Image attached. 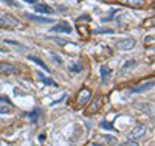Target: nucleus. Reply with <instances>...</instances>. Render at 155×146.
<instances>
[{
	"label": "nucleus",
	"instance_id": "1",
	"mask_svg": "<svg viewBox=\"0 0 155 146\" xmlns=\"http://www.w3.org/2000/svg\"><path fill=\"white\" fill-rule=\"evenodd\" d=\"M19 25L20 23H19V20L16 17L0 12V26H2V28H17Z\"/></svg>",
	"mask_w": 155,
	"mask_h": 146
},
{
	"label": "nucleus",
	"instance_id": "2",
	"mask_svg": "<svg viewBox=\"0 0 155 146\" xmlns=\"http://www.w3.org/2000/svg\"><path fill=\"white\" fill-rule=\"evenodd\" d=\"M146 134V126L144 124H135L132 129H130V132H129V138L130 140H135V138H140V137H143Z\"/></svg>",
	"mask_w": 155,
	"mask_h": 146
},
{
	"label": "nucleus",
	"instance_id": "3",
	"mask_svg": "<svg viewBox=\"0 0 155 146\" xmlns=\"http://www.w3.org/2000/svg\"><path fill=\"white\" fill-rule=\"evenodd\" d=\"M90 98H92V92H90L87 87H82L79 90V93H78V98H76V103L79 106H84L85 103L90 101Z\"/></svg>",
	"mask_w": 155,
	"mask_h": 146
},
{
	"label": "nucleus",
	"instance_id": "4",
	"mask_svg": "<svg viewBox=\"0 0 155 146\" xmlns=\"http://www.w3.org/2000/svg\"><path fill=\"white\" fill-rule=\"evenodd\" d=\"M115 45L118 47L120 50H130V48L135 47V39H134V37H124V39L116 41Z\"/></svg>",
	"mask_w": 155,
	"mask_h": 146
},
{
	"label": "nucleus",
	"instance_id": "5",
	"mask_svg": "<svg viewBox=\"0 0 155 146\" xmlns=\"http://www.w3.org/2000/svg\"><path fill=\"white\" fill-rule=\"evenodd\" d=\"M102 104H104V98H102V97H96L92 103H90V107H88L87 114H90V115L96 114V112L102 107Z\"/></svg>",
	"mask_w": 155,
	"mask_h": 146
},
{
	"label": "nucleus",
	"instance_id": "6",
	"mask_svg": "<svg viewBox=\"0 0 155 146\" xmlns=\"http://www.w3.org/2000/svg\"><path fill=\"white\" fill-rule=\"evenodd\" d=\"M17 73V67L9 62H0V75H14Z\"/></svg>",
	"mask_w": 155,
	"mask_h": 146
},
{
	"label": "nucleus",
	"instance_id": "7",
	"mask_svg": "<svg viewBox=\"0 0 155 146\" xmlns=\"http://www.w3.org/2000/svg\"><path fill=\"white\" fill-rule=\"evenodd\" d=\"M152 87H153V79H149V81H146V83H141L140 86L132 87V92H134V93H141V92L150 90Z\"/></svg>",
	"mask_w": 155,
	"mask_h": 146
},
{
	"label": "nucleus",
	"instance_id": "8",
	"mask_svg": "<svg viewBox=\"0 0 155 146\" xmlns=\"http://www.w3.org/2000/svg\"><path fill=\"white\" fill-rule=\"evenodd\" d=\"M51 33H71V26L67 22H59L51 28Z\"/></svg>",
	"mask_w": 155,
	"mask_h": 146
},
{
	"label": "nucleus",
	"instance_id": "9",
	"mask_svg": "<svg viewBox=\"0 0 155 146\" xmlns=\"http://www.w3.org/2000/svg\"><path fill=\"white\" fill-rule=\"evenodd\" d=\"M120 3L126 5V6H130V8H135V9H140L146 5L144 0H118Z\"/></svg>",
	"mask_w": 155,
	"mask_h": 146
},
{
	"label": "nucleus",
	"instance_id": "10",
	"mask_svg": "<svg viewBox=\"0 0 155 146\" xmlns=\"http://www.w3.org/2000/svg\"><path fill=\"white\" fill-rule=\"evenodd\" d=\"M34 9H36V12H39V14H51V12L54 11L51 6H48L45 3H36Z\"/></svg>",
	"mask_w": 155,
	"mask_h": 146
},
{
	"label": "nucleus",
	"instance_id": "11",
	"mask_svg": "<svg viewBox=\"0 0 155 146\" xmlns=\"http://www.w3.org/2000/svg\"><path fill=\"white\" fill-rule=\"evenodd\" d=\"M85 25H87V22H82V19H81V17L76 20V26H78V30L81 31V34H82V36H88V34H90V31L87 30V26H85Z\"/></svg>",
	"mask_w": 155,
	"mask_h": 146
},
{
	"label": "nucleus",
	"instance_id": "12",
	"mask_svg": "<svg viewBox=\"0 0 155 146\" xmlns=\"http://www.w3.org/2000/svg\"><path fill=\"white\" fill-rule=\"evenodd\" d=\"M37 76H39V79H41V81L45 84V86H51V87H58V84H56V81L54 79H51V78H47L45 75H42L41 72L37 73Z\"/></svg>",
	"mask_w": 155,
	"mask_h": 146
},
{
	"label": "nucleus",
	"instance_id": "13",
	"mask_svg": "<svg viewBox=\"0 0 155 146\" xmlns=\"http://www.w3.org/2000/svg\"><path fill=\"white\" fill-rule=\"evenodd\" d=\"M27 19L36 22V23H50L51 20L47 19V17H42V16H34V14H27Z\"/></svg>",
	"mask_w": 155,
	"mask_h": 146
},
{
	"label": "nucleus",
	"instance_id": "14",
	"mask_svg": "<svg viewBox=\"0 0 155 146\" xmlns=\"http://www.w3.org/2000/svg\"><path fill=\"white\" fill-rule=\"evenodd\" d=\"M110 69L107 67V65H102L101 67V79H102V84H106L109 81V78H110Z\"/></svg>",
	"mask_w": 155,
	"mask_h": 146
},
{
	"label": "nucleus",
	"instance_id": "15",
	"mask_svg": "<svg viewBox=\"0 0 155 146\" xmlns=\"http://www.w3.org/2000/svg\"><path fill=\"white\" fill-rule=\"evenodd\" d=\"M137 65V61L135 59H130V61H126L124 64H123V67H121V73H126L127 70H130L132 67H135Z\"/></svg>",
	"mask_w": 155,
	"mask_h": 146
},
{
	"label": "nucleus",
	"instance_id": "16",
	"mask_svg": "<svg viewBox=\"0 0 155 146\" xmlns=\"http://www.w3.org/2000/svg\"><path fill=\"white\" fill-rule=\"evenodd\" d=\"M39 115H41V109H34L33 112L28 114V118H30L33 123H36V121H37V118H39Z\"/></svg>",
	"mask_w": 155,
	"mask_h": 146
},
{
	"label": "nucleus",
	"instance_id": "17",
	"mask_svg": "<svg viewBox=\"0 0 155 146\" xmlns=\"http://www.w3.org/2000/svg\"><path fill=\"white\" fill-rule=\"evenodd\" d=\"M28 59H31V61H33V62H36L37 65H41V67H42L45 72H48V67H47V65H45L41 59H39V58H36V56H28Z\"/></svg>",
	"mask_w": 155,
	"mask_h": 146
},
{
	"label": "nucleus",
	"instance_id": "18",
	"mask_svg": "<svg viewBox=\"0 0 155 146\" xmlns=\"http://www.w3.org/2000/svg\"><path fill=\"white\" fill-rule=\"evenodd\" d=\"M99 127L101 129H106V131H115V126L110 124V123H107V121H101L99 123Z\"/></svg>",
	"mask_w": 155,
	"mask_h": 146
},
{
	"label": "nucleus",
	"instance_id": "19",
	"mask_svg": "<svg viewBox=\"0 0 155 146\" xmlns=\"http://www.w3.org/2000/svg\"><path fill=\"white\" fill-rule=\"evenodd\" d=\"M101 33H109V34H112L113 30H112V28H95V30H93V34H101Z\"/></svg>",
	"mask_w": 155,
	"mask_h": 146
},
{
	"label": "nucleus",
	"instance_id": "20",
	"mask_svg": "<svg viewBox=\"0 0 155 146\" xmlns=\"http://www.w3.org/2000/svg\"><path fill=\"white\" fill-rule=\"evenodd\" d=\"M82 70V65L81 64H71L70 65V72H73V73H79Z\"/></svg>",
	"mask_w": 155,
	"mask_h": 146
},
{
	"label": "nucleus",
	"instance_id": "21",
	"mask_svg": "<svg viewBox=\"0 0 155 146\" xmlns=\"http://www.w3.org/2000/svg\"><path fill=\"white\" fill-rule=\"evenodd\" d=\"M11 104H6V106H2L0 104V114H11Z\"/></svg>",
	"mask_w": 155,
	"mask_h": 146
},
{
	"label": "nucleus",
	"instance_id": "22",
	"mask_svg": "<svg viewBox=\"0 0 155 146\" xmlns=\"http://www.w3.org/2000/svg\"><path fill=\"white\" fill-rule=\"evenodd\" d=\"M104 140L109 143V144H112V146H115L116 143H118V141H116V138L115 137H110V135H104Z\"/></svg>",
	"mask_w": 155,
	"mask_h": 146
},
{
	"label": "nucleus",
	"instance_id": "23",
	"mask_svg": "<svg viewBox=\"0 0 155 146\" xmlns=\"http://www.w3.org/2000/svg\"><path fill=\"white\" fill-rule=\"evenodd\" d=\"M120 146H138L134 140H127V141H124V143H121Z\"/></svg>",
	"mask_w": 155,
	"mask_h": 146
},
{
	"label": "nucleus",
	"instance_id": "24",
	"mask_svg": "<svg viewBox=\"0 0 155 146\" xmlns=\"http://www.w3.org/2000/svg\"><path fill=\"white\" fill-rule=\"evenodd\" d=\"M3 2H5V3H8V5H12V6H17V8L20 6L19 3H16V2H12V0H3Z\"/></svg>",
	"mask_w": 155,
	"mask_h": 146
},
{
	"label": "nucleus",
	"instance_id": "25",
	"mask_svg": "<svg viewBox=\"0 0 155 146\" xmlns=\"http://www.w3.org/2000/svg\"><path fill=\"white\" fill-rule=\"evenodd\" d=\"M53 58H54V61H56L58 64H61V62H62V61H61V58H59L58 55H53Z\"/></svg>",
	"mask_w": 155,
	"mask_h": 146
},
{
	"label": "nucleus",
	"instance_id": "26",
	"mask_svg": "<svg viewBox=\"0 0 155 146\" xmlns=\"http://www.w3.org/2000/svg\"><path fill=\"white\" fill-rule=\"evenodd\" d=\"M0 103H6V104H9V100H8V98H3V97H2V98H0Z\"/></svg>",
	"mask_w": 155,
	"mask_h": 146
},
{
	"label": "nucleus",
	"instance_id": "27",
	"mask_svg": "<svg viewBox=\"0 0 155 146\" xmlns=\"http://www.w3.org/2000/svg\"><path fill=\"white\" fill-rule=\"evenodd\" d=\"M152 41H153V37H150V36H147V37H146V44H150Z\"/></svg>",
	"mask_w": 155,
	"mask_h": 146
},
{
	"label": "nucleus",
	"instance_id": "28",
	"mask_svg": "<svg viewBox=\"0 0 155 146\" xmlns=\"http://www.w3.org/2000/svg\"><path fill=\"white\" fill-rule=\"evenodd\" d=\"M23 2H28V3H36V0H23Z\"/></svg>",
	"mask_w": 155,
	"mask_h": 146
},
{
	"label": "nucleus",
	"instance_id": "29",
	"mask_svg": "<svg viewBox=\"0 0 155 146\" xmlns=\"http://www.w3.org/2000/svg\"><path fill=\"white\" fill-rule=\"evenodd\" d=\"M0 53H6V50L5 48H0Z\"/></svg>",
	"mask_w": 155,
	"mask_h": 146
},
{
	"label": "nucleus",
	"instance_id": "30",
	"mask_svg": "<svg viewBox=\"0 0 155 146\" xmlns=\"http://www.w3.org/2000/svg\"><path fill=\"white\" fill-rule=\"evenodd\" d=\"M90 146H102V144H90Z\"/></svg>",
	"mask_w": 155,
	"mask_h": 146
}]
</instances>
